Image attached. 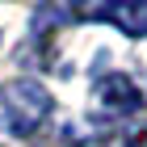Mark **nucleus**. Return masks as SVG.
<instances>
[{
    "instance_id": "3",
    "label": "nucleus",
    "mask_w": 147,
    "mask_h": 147,
    "mask_svg": "<svg viewBox=\"0 0 147 147\" xmlns=\"http://www.w3.org/2000/svg\"><path fill=\"white\" fill-rule=\"evenodd\" d=\"M92 105L97 113H109V118H126V113L143 109V92H139L135 80H126L122 71H109L92 84Z\"/></svg>"
},
{
    "instance_id": "1",
    "label": "nucleus",
    "mask_w": 147,
    "mask_h": 147,
    "mask_svg": "<svg viewBox=\"0 0 147 147\" xmlns=\"http://www.w3.org/2000/svg\"><path fill=\"white\" fill-rule=\"evenodd\" d=\"M55 101L38 80H9L0 84V130L4 135H34L51 118Z\"/></svg>"
},
{
    "instance_id": "2",
    "label": "nucleus",
    "mask_w": 147,
    "mask_h": 147,
    "mask_svg": "<svg viewBox=\"0 0 147 147\" xmlns=\"http://www.w3.org/2000/svg\"><path fill=\"white\" fill-rule=\"evenodd\" d=\"M76 17L109 21L130 38H147V0H80Z\"/></svg>"
}]
</instances>
